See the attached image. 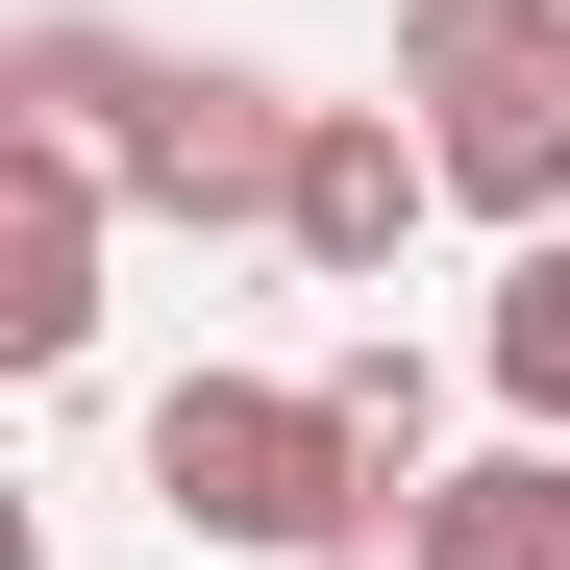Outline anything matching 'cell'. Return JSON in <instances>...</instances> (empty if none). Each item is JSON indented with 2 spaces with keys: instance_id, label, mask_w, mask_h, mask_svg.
Segmentation results:
<instances>
[{
  "instance_id": "obj_8",
  "label": "cell",
  "mask_w": 570,
  "mask_h": 570,
  "mask_svg": "<svg viewBox=\"0 0 570 570\" xmlns=\"http://www.w3.org/2000/svg\"><path fill=\"white\" fill-rule=\"evenodd\" d=\"M471 372H497V422H546V446H570V224H546V248H497V298H471Z\"/></svg>"
},
{
  "instance_id": "obj_2",
  "label": "cell",
  "mask_w": 570,
  "mask_h": 570,
  "mask_svg": "<svg viewBox=\"0 0 570 570\" xmlns=\"http://www.w3.org/2000/svg\"><path fill=\"white\" fill-rule=\"evenodd\" d=\"M397 100L446 149V224L497 248L570 224V0H397Z\"/></svg>"
},
{
  "instance_id": "obj_4",
  "label": "cell",
  "mask_w": 570,
  "mask_h": 570,
  "mask_svg": "<svg viewBox=\"0 0 570 570\" xmlns=\"http://www.w3.org/2000/svg\"><path fill=\"white\" fill-rule=\"evenodd\" d=\"M422 224H446V149H422V100H323V125H298V199H273V248H298L323 298H372Z\"/></svg>"
},
{
  "instance_id": "obj_6",
  "label": "cell",
  "mask_w": 570,
  "mask_h": 570,
  "mask_svg": "<svg viewBox=\"0 0 570 570\" xmlns=\"http://www.w3.org/2000/svg\"><path fill=\"white\" fill-rule=\"evenodd\" d=\"M149 75H174L149 26L50 0V26H0V149H100V174H125V149H149Z\"/></svg>"
},
{
  "instance_id": "obj_7",
  "label": "cell",
  "mask_w": 570,
  "mask_h": 570,
  "mask_svg": "<svg viewBox=\"0 0 570 570\" xmlns=\"http://www.w3.org/2000/svg\"><path fill=\"white\" fill-rule=\"evenodd\" d=\"M397 521H422V570H570V446L521 422L497 471H422V497H397Z\"/></svg>"
},
{
  "instance_id": "obj_10",
  "label": "cell",
  "mask_w": 570,
  "mask_h": 570,
  "mask_svg": "<svg viewBox=\"0 0 570 570\" xmlns=\"http://www.w3.org/2000/svg\"><path fill=\"white\" fill-rule=\"evenodd\" d=\"M323 570H422V521H347V546H323Z\"/></svg>"
},
{
  "instance_id": "obj_3",
  "label": "cell",
  "mask_w": 570,
  "mask_h": 570,
  "mask_svg": "<svg viewBox=\"0 0 570 570\" xmlns=\"http://www.w3.org/2000/svg\"><path fill=\"white\" fill-rule=\"evenodd\" d=\"M298 125H323L298 75H248V50H174V75H149V149H125V224H199V248L248 224V248H273V199H298Z\"/></svg>"
},
{
  "instance_id": "obj_1",
  "label": "cell",
  "mask_w": 570,
  "mask_h": 570,
  "mask_svg": "<svg viewBox=\"0 0 570 570\" xmlns=\"http://www.w3.org/2000/svg\"><path fill=\"white\" fill-rule=\"evenodd\" d=\"M149 521L174 546H248V570H323L347 521H397V497H372V446H347L323 372H174V397H149Z\"/></svg>"
},
{
  "instance_id": "obj_9",
  "label": "cell",
  "mask_w": 570,
  "mask_h": 570,
  "mask_svg": "<svg viewBox=\"0 0 570 570\" xmlns=\"http://www.w3.org/2000/svg\"><path fill=\"white\" fill-rule=\"evenodd\" d=\"M323 397H347V446H372V497H422V471H446V372H422L397 323H372V347H323Z\"/></svg>"
},
{
  "instance_id": "obj_5",
  "label": "cell",
  "mask_w": 570,
  "mask_h": 570,
  "mask_svg": "<svg viewBox=\"0 0 570 570\" xmlns=\"http://www.w3.org/2000/svg\"><path fill=\"white\" fill-rule=\"evenodd\" d=\"M100 224H125L100 149H0V372H75V347H100Z\"/></svg>"
}]
</instances>
